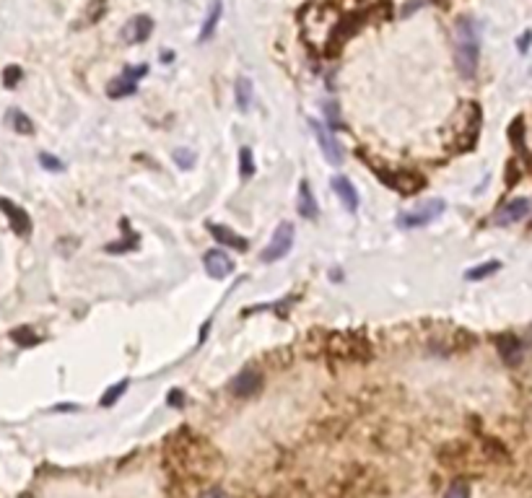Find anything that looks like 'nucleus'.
<instances>
[{"instance_id": "nucleus-16", "label": "nucleus", "mask_w": 532, "mask_h": 498, "mask_svg": "<svg viewBox=\"0 0 532 498\" xmlns=\"http://www.w3.org/2000/svg\"><path fill=\"white\" fill-rule=\"evenodd\" d=\"M496 348H499V353H501V358L506 363H517L519 358H522V343H519V338L511 335V332L499 335V338H496Z\"/></svg>"}, {"instance_id": "nucleus-24", "label": "nucleus", "mask_w": 532, "mask_h": 498, "mask_svg": "<svg viewBox=\"0 0 532 498\" xmlns=\"http://www.w3.org/2000/svg\"><path fill=\"white\" fill-rule=\"evenodd\" d=\"M11 122H13L16 133H21V135H31V133H34V122H31L21 109H13V112H11Z\"/></svg>"}, {"instance_id": "nucleus-6", "label": "nucleus", "mask_w": 532, "mask_h": 498, "mask_svg": "<svg viewBox=\"0 0 532 498\" xmlns=\"http://www.w3.org/2000/svg\"><path fill=\"white\" fill-rule=\"evenodd\" d=\"M148 73V65H138V68H125L122 70L120 78L109 81L106 86V96L109 99H125V96H133L138 91V81Z\"/></svg>"}, {"instance_id": "nucleus-33", "label": "nucleus", "mask_w": 532, "mask_h": 498, "mask_svg": "<svg viewBox=\"0 0 532 498\" xmlns=\"http://www.w3.org/2000/svg\"><path fill=\"white\" fill-rule=\"evenodd\" d=\"M101 13H104V0H96L92 6V13H89V23L96 21V16H101Z\"/></svg>"}, {"instance_id": "nucleus-8", "label": "nucleus", "mask_w": 532, "mask_h": 498, "mask_svg": "<svg viewBox=\"0 0 532 498\" xmlns=\"http://www.w3.org/2000/svg\"><path fill=\"white\" fill-rule=\"evenodd\" d=\"M262 384H265V379H262V374H260V371L244 369V371H239L234 379H231L228 389H231V394H234V397H255V394L262 389Z\"/></svg>"}, {"instance_id": "nucleus-12", "label": "nucleus", "mask_w": 532, "mask_h": 498, "mask_svg": "<svg viewBox=\"0 0 532 498\" xmlns=\"http://www.w3.org/2000/svg\"><path fill=\"white\" fill-rule=\"evenodd\" d=\"M0 211L6 213L8 221H11V228H13L18 236H29L31 234V218L29 213L23 211L21 205H16L13 200L8 197H0Z\"/></svg>"}, {"instance_id": "nucleus-27", "label": "nucleus", "mask_w": 532, "mask_h": 498, "mask_svg": "<svg viewBox=\"0 0 532 498\" xmlns=\"http://www.w3.org/2000/svg\"><path fill=\"white\" fill-rule=\"evenodd\" d=\"M174 164L179 166V169H192V166H195V151H190V148L174 151Z\"/></svg>"}, {"instance_id": "nucleus-18", "label": "nucleus", "mask_w": 532, "mask_h": 498, "mask_svg": "<svg viewBox=\"0 0 532 498\" xmlns=\"http://www.w3.org/2000/svg\"><path fill=\"white\" fill-rule=\"evenodd\" d=\"M252 99H255V89H252V81L250 78H239L236 81V106L247 112L252 106Z\"/></svg>"}, {"instance_id": "nucleus-2", "label": "nucleus", "mask_w": 532, "mask_h": 498, "mask_svg": "<svg viewBox=\"0 0 532 498\" xmlns=\"http://www.w3.org/2000/svg\"><path fill=\"white\" fill-rule=\"evenodd\" d=\"M447 203L441 197H433L428 203H421L419 208H411L397 216V228H421V226H428L431 221H436L444 213Z\"/></svg>"}, {"instance_id": "nucleus-9", "label": "nucleus", "mask_w": 532, "mask_h": 498, "mask_svg": "<svg viewBox=\"0 0 532 498\" xmlns=\"http://www.w3.org/2000/svg\"><path fill=\"white\" fill-rule=\"evenodd\" d=\"M203 265H206V272L213 280H223L234 272V260L226 255V249H208L203 255Z\"/></svg>"}, {"instance_id": "nucleus-32", "label": "nucleus", "mask_w": 532, "mask_h": 498, "mask_svg": "<svg viewBox=\"0 0 532 498\" xmlns=\"http://www.w3.org/2000/svg\"><path fill=\"white\" fill-rule=\"evenodd\" d=\"M200 498H231L223 488H208L206 493H200Z\"/></svg>"}, {"instance_id": "nucleus-34", "label": "nucleus", "mask_w": 532, "mask_h": 498, "mask_svg": "<svg viewBox=\"0 0 532 498\" xmlns=\"http://www.w3.org/2000/svg\"><path fill=\"white\" fill-rule=\"evenodd\" d=\"M530 39H532V31H525V34H522V37H519V52H527V50H530Z\"/></svg>"}, {"instance_id": "nucleus-11", "label": "nucleus", "mask_w": 532, "mask_h": 498, "mask_svg": "<svg viewBox=\"0 0 532 498\" xmlns=\"http://www.w3.org/2000/svg\"><path fill=\"white\" fill-rule=\"evenodd\" d=\"M153 34V18L151 16H135V18H130L128 26L122 29V39L128 42V45H143V42H148Z\"/></svg>"}, {"instance_id": "nucleus-29", "label": "nucleus", "mask_w": 532, "mask_h": 498, "mask_svg": "<svg viewBox=\"0 0 532 498\" xmlns=\"http://www.w3.org/2000/svg\"><path fill=\"white\" fill-rule=\"evenodd\" d=\"M21 76H23V73H21V68H18V65H8V68L3 70V83H6L8 89H13L16 83L21 81Z\"/></svg>"}, {"instance_id": "nucleus-1", "label": "nucleus", "mask_w": 532, "mask_h": 498, "mask_svg": "<svg viewBox=\"0 0 532 498\" xmlns=\"http://www.w3.org/2000/svg\"><path fill=\"white\" fill-rule=\"evenodd\" d=\"M480 60V34L470 18H460L455 26V65L462 78H472Z\"/></svg>"}, {"instance_id": "nucleus-7", "label": "nucleus", "mask_w": 532, "mask_h": 498, "mask_svg": "<svg viewBox=\"0 0 532 498\" xmlns=\"http://www.w3.org/2000/svg\"><path fill=\"white\" fill-rule=\"evenodd\" d=\"M309 125H312L314 135H317L319 151H322V156H325L327 164L340 166L343 159H345V153H343V145L338 143V140H335V135L330 133V128H327V125H322V122H317V120H309Z\"/></svg>"}, {"instance_id": "nucleus-19", "label": "nucleus", "mask_w": 532, "mask_h": 498, "mask_svg": "<svg viewBox=\"0 0 532 498\" xmlns=\"http://www.w3.org/2000/svg\"><path fill=\"white\" fill-rule=\"evenodd\" d=\"M499 267H501V262H499V260H488V262L470 267V270L465 272V278H467V280H483V278H488V275H494Z\"/></svg>"}, {"instance_id": "nucleus-10", "label": "nucleus", "mask_w": 532, "mask_h": 498, "mask_svg": "<svg viewBox=\"0 0 532 498\" xmlns=\"http://www.w3.org/2000/svg\"><path fill=\"white\" fill-rule=\"evenodd\" d=\"M530 213V200L527 197H514L509 203H504L499 211L494 213V223L496 226H509V223H517Z\"/></svg>"}, {"instance_id": "nucleus-21", "label": "nucleus", "mask_w": 532, "mask_h": 498, "mask_svg": "<svg viewBox=\"0 0 532 498\" xmlns=\"http://www.w3.org/2000/svg\"><path fill=\"white\" fill-rule=\"evenodd\" d=\"M11 338H13L16 345H21V348H31L39 343L37 332L31 330V327H16V330L11 332Z\"/></svg>"}, {"instance_id": "nucleus-22", "label": "nucleus", "mask_w": 532, "mask_h": 498, "mask_svg": "<svg viewBox=\"0 0 532 498\" xmlns=\"http://www.w3.org/2000/svg\"><path fill=\"white\" fill-rule=\"evenodd\" d=\"M138 247V234L130 228L128 231V239H122V242H112V244H106V252L109 255H122V252H133V249Z\"/></svg>"}, {"instance_id": "nucleus-5", "label": "nucleus", "mask_w": 532, "mask_h": 498, "mask_svg": "<svg viewBox=\"0 0 532 498\" xmlns=\"http://www.w3.org/2000/svg\"><path fill=\"white\" fill-rule=\"evenodd\" d=\"M364 18H366L364 13H350V16H345V18H340L338 26L333 29V34H330V39H327V55L340 52V47L364 26Z\"/></svg>"}, {"instance_id": "nucleus-4", "label": "nucleus", "mask_w": 532, "mask_h": 498, "mask_svg": "<svg viewBox=\"0 0 532 498\" xmlns=\"http://www.w3.org/2000/svg\"><path fill=\"white\" fill-rule=\"evenodd\" d=\"M379 179L387 184V187L397 189L400 195H416L426 187V177L419 172H411V169H403V172H379Z\"/></svg>"}, {"instance_id": "nucleus-26", "label": "nucleus", "mask_w": 532, "mask_h": 498, "mask_svg": "<svg viewBox=\"0 0 532 498\" xmlns=\"http://www.w3.org/2000/svg\"><path fill=\"white\" fill-rule=\"evenodd\" d=\"M325 117H327V128H330V130H340L343 128L340 114H338V104H335V101H327V104H325Z\"/></svg>"}, {"instance_id": "nucleus-20", "label": "nucleus", "mask_w": 532, "mask_h": 498, "mask_svg": "<svg viewBox=\"0 0 532 498\" xmlns=\"http://www.w3.org/2000/svg\"><path fill=\"white\" fill-rule=\"evenodd\" d=\"M128 384H130L128 379H122V382H117V384H112V387H109V389H106V392H104V397H101V400H99V405H101V408H112L114 402H117V400H120V397H122V394H125V389H128Z\"/></svg>"}, {"instance_id": "nucleus-3", "label": "nucleus", "mask_w": 532, "mask_h": 498, "mask_svg": "<svg viewBox=\"0 0 532 498\" xmlns=\"http://www.w3.org/2000/svg\"><path fill=\"white\" fill-rule=\"evenodd\" d=\"M294 239H297V228H294V223H291V221H281L278 228H275L273 239H270V244L262 249V262L270 265V262L283 260V257L291 252V247H294Z\"/></svg>"}, {"instance_id": "nucleus-15", "label": "nucleus", "mask_w": 532, "mask_h": 498, "mask_svg": "<svg viewBox=\"0 0 532 498\" xmlns=\"http://www.w3.org/2000/svg\"><path fill=\"white\" fill-rule=\"evenodd\" d=\"M297 208H299V216L306 221H317L319 218V205H317V197H314L309 182L301 179L299 184V197H297Z\"/></svg>"}, {"instance_id": "nucleus-30", "label": "nucleus", "mask_w": 532, "mask_h": 498, "mask_svg": "<svg viewBox=\"0 0 532 498\" xmlns=\"http://www.w3.org/2000/svg\"><path fill=\"white\" fill-rule=\"evenodd\" d=\"M444 498H470V491H467V483H462V480H457V483L449 485V491Z\"/></svg>"}, {"instance_id": "nucleus-31", "label": "nucleus", "mask_w": 532, "mask_h": 498, "mask_svg": "<svg viewBox=\"0 0 532 498\" xmlns=\"http://www.w3.org/2000/svg\"><path fill=\"white\" fill-rule=\"evenodd\" d=\"M517 179H519V166H517V161H509V172H506V184H517Z\"/></svg>"}, {"instance_id": "nucleus-28", "label": "nucleus", "mask_w": 532, "mask_h": 498, "mask_svg": "<svg viewBox=\"0 0 532 498\" xmlns=\"http://www.w3.org/2000/svg\"><path fill=\"white\" fill-rule=\"evenodd\" d=\"M39 164L45 166L47 172H62V169H65L60 159H55L52 153H47V151H42V153H39Z\"/></svg>"}, {"instance_id": "nucleus-14", "label": "nucleus", "mask_w": 532, "mask_h": 498, "mask_svg": "<svg viewBox=\"0 0 532 498\" xmlns=\"http://www.w3.org/2000/svg\"><path fill=\"white\" fill-rule=\"evenodd\" d=\"M333 192L338 195V200L343 203L345 211H350V213L358 211V192H356V187L350 184L348 177H343V174L333 177Z\"/></svg>"}, {"instance_id": "nucleus-25", "label": "nucleus", "mask_w": 532, "mask_h": 498, "mask_svg": "<svg viewBox=\"0 0 532 498\" xmlns=\"http://www.w3.org/2000/svg\"><path fill=\"white\" fill-rule=\"evenodd\" d=\"M509 140L517 145L519 151H525V120L517 117V120L509 125Z\"/></svg>"}, {"instance_id": "nucleus-35", "label": "nucleus", "mask_w": 532, "mask_h": 498, "mask_svg": "<svg viewBox=\"0 0 532 498\" xmlns=\"http://www.w3.org/2000/svg\"><path fill=\"white\" fill-rule=\"evenodd\" d=\"M169 394H172V397H169V405H182V402H184V397H182V392H179V389H172Z\"/></svg>"}, {"instance_id": "nucleus-23", "label": "nucleus", "mask_w": 532, "mask_h": 498, "mask_svg": "<svg viewBox=\"0 0 532 498\" xmlns=\"http://www.w3.org/2000/svg\"><path fill=\"white\" fill-rule=\"evenodd\" d=\"M239 174H242L244 179H250L252 174H255V156H252L250 145H242V151H239Z\"/></svg>"}, {"instance_id": "nucleus-17", "label": "nucleus", "mask_w": 532, "mask_h": 498, "mask_svg": "<svg viewBox=\"0 0 532 498\" xmlns=\"http://www.w3.org/2000/svg\"><path fill=\"white\" fill-rule=\"evenodd\" d=\"M221 16H223V3H221V0H213L211 8H208L206 21H203V29H200V34H198L200 45H203V42H211V39H213V34H216V29H218Z\"/></svg>"}, {"instance_id": "nucleus-13", "label": "nucleus", "mask_w": 532, "mask_h": 498, "mask_svg": "<svg viewBox=\"0 0 532 498\" xmlns=\"http://www.w3.org/2000/svg\"><path fill=\"white\" fill-rule=\"evenodd\" d=\"M208 231H211V236L216 239V242L221 244L223 249H236V252H247V247H250V242L244 239V236H239L234 231V228L223 226V223H211L208 226Z\"/></svg>"}]
</instances>
